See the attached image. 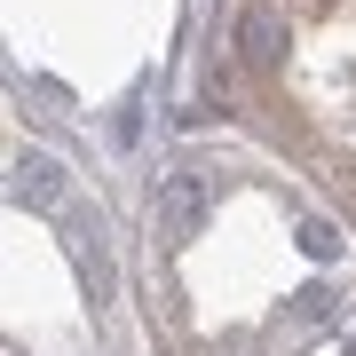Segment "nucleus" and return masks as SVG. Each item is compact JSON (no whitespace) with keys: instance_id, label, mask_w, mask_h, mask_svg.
I'll use <instances>...</instances> for the list:
<instances>
[{"instance_id":"nucleus-4","label":"nucleus","mask_w":356,"mask_h":356,"mask_svg":"<svg viewBox=\"0 0 356 356\" xmlns=\"http://www.w3.org/2000/svg\"><path fill=\"white\" fill-rule=\"evenodd\" d=\"M301 254H309V261H332V254H341V238H332V222H317V214L301 222Z\"/></svg>"},{"instance_id":"nucleus-1","label":"nucleus","mask_w":356,"mask_h":356,"mask_svg":"<svg viewBox=\"0 0 356 356\" xmlns=\"http://www.w3.org/2000/svg\"><path fill=\"white\" fill-rule=\"evenodd\" d=\"M206 198H214V191H206V175H198V166L166 175V182H159V198H151V229H159L166 245H191L198 229H206Z\"/></svg>"},{"instance_id":"nucleus-3","label":"nucleus","mask_w":356,"mask_h":356,"mask_svg":"<svg viewBox=\"0 0 356 356\" xmlns=\"http://www.w3.org/2000/svg\"><path fill=\"white\" fill-rule=\"evenodd\" d=\"M238 40H245V64H277V40H285V24L269 8H245L238 16Z\"/></svg>"},{"instance_id":"nucleus-2","label":"nucleus","mask_w":356,"mask_h":356,"mask_svg":"<svg viewBox=\"0 0 356 356\" xmlns=\"http://www.w3.org/2000/svg\"><path fill=\"white\" fill-rule=\"evenodd\" d=\"M8 198L32 206V214H48V206L64 198V166H56L48 151H24V159H16V175H8Z\"/></svg>"}]
</instances>
